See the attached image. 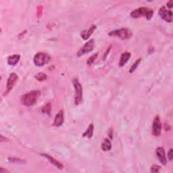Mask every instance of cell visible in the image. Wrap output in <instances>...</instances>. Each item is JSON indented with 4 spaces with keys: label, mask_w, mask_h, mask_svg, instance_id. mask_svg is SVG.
<instances>
[{
    "label": "cell",
    "mask_w": 173,
    "mask_h": 173,
    "mask_svg": "<svg viewBox=\"0 0 173 173\" xmlns=\"http://www.w3.org/2000/svg\"><path fill=\"white\" fill-rule=\"evenodd\" d=\"M41 96V91L39 90H34L30 92L24 94L20 98L21 104L25 106H32L35 104Z\"/></svg>",
    "instance_id": "6da1fadb"
},
{
    "label": "cell",
    "mask_w": 173,
    "mask_h": 173,
    "mask_svg": "<svg viewBox=\"0 0 173 173\" xmlns=\"http://www.w3.org/2000/svg\"><path fill=\"white\" fill-rule=\"evenodd\" d=\"M154 14V10L146 7H141L136 10H134L131 13V16L133 18H138L140 17H145L148 20L151 19Z\"/></svg>",
    "instance_id": "7a4b0ae2"
},
{
    "label": "cell",
    "mask_w": 173,
    "mask_h": 173,
    "mask_svg": "<svg viewBox=\"0 0 173 173\" xmlns=\"http://www.w3.org/2000/svg\"><path fill=\"white\" fill-rule=\"evenodd\" d=\"M73 83L74 89V92H75L74 93V104L76 106H78V105H79L83 102V87L80 83L79 81L77 78H74L73 79Z\"/></svg>",
    "instance_id": "3957f363"
},
{
    "label": "cell",
    "mask_w": 173,
    "mask_h": 173,
    "mask_svg": "<svg viewBox=\"0 0 173 173\" xmlns=\"http://www.w3.org/2000/svg\"><path fill=\"white\" fill-rule=\"evenodd\" d=\"M109 35L112 37H117L122 40H126L131 38L132 36H133V33L130 29L127 28H123L112 30V31L109 33Z\"/></svg>",
    "instance_id": "277c9868"
},
{
    "label": "cell",
    "mask_w": 173,
    "mask_h": 173,
    "mask_svg": "<svg viewBox=\"0 0 173 173\" xmlns=\"http://www.w3.org/2000/svg\"><path fill=\"white\" fill-rule=\"evenodd\" d=\"M51 60V57L48 53L39 52L35 54L33 58V62L37 66H43L45 65Z\"/></svg>",
    "instance_id": "5b68a950"
},
{
    "label": "cell",
    "mask_w": 173,
    "mask_h": 173,
    "mask_svg": "<svg viewBox=\"0 0 173 173\" xmlns=\"http://www.w3.org/2000/svg\"><path fill=\"white\" fill-rule=\"evenodd\" d=\"M18 80V77L16 73H11L7 81V84H6V87L5 92L3 93V96H7L10 91H11L13 88L14 87L16 84L17 83V81Z\"/></svg>",
    "instance_id": "8992f818"
},
{
    "label": "cell",
    "mask_w": 173,
    "mask_h": 173,
    "mask_svg": "<svg viewBox=\"0 0 173 173\" xmlns=\"http://www.w3.org/2000/svg\"><path fill=\"white\" fill-rule=\"evenodd\" d=\"M94 47H95V40L93 39L89 40L79 51H78V52L77 53V56L81 57L85 55V54L92 52L94 49Z\"/></svg>",
    "instance_id": "52a82bcc"
},
{
    "label": "cell",
    "mask_w": 173,
    "mask_h": 173,
    "mask_svg": "<svg viewBox=\"0 0 173 173\" xmlns=\"http://www.w3.org/2000/svg\"><path fill=\"white\" fill-rule=\"evenodd\" d=\"M161 18L167 22H172V12L171 10H168L164 6L160 8L158 12Z\"/></svg>",
    "instance_id": "ba28073f"
},
{
    "label": "cell",
    "mask_w": 173,
    "mask_h": 173,
    "mask_svg": "<svg viewBox=\"0 0 173 173\" xmlns=\"http://www.w3.org/2000/svg\"><path fill=\"white\" fill-rule=\"evenodd\" d=\"M162 133V123L159 116L155 117L152 124V133L155 137H159Z\"/></svg>",
    "instance_id": "9c48e42d"
},
{
    "label": "cell",
    "mask_w": 173,
    "mask_h": 173,
    "mask_svg": "<svg viewBox=\"0 0 173 173\" xmlns=\"http://www.w3.org/2000/svg\"><path fill=\"white\" fill-rule=\"evenodd\" d=\"M41 155H42L43 157L47 159V160H48L51 164H53V166H55V167L57 169H59V170H62V169L64 168V165L59 161H57L56 159L53 158L52 155H50L47 154H45V153L41 154Z\"/></svg>",
    "instance_id": "30bf717a"
},
{
    "label": "cell",
    "mask_w": 173,
    "mask_h": 173,
    "mask_svg": "<svg viewBox=\"0 0 173 173\" xmlns=\"http://www.w3.org/2000/svg\"><path fill=\"white\" fill-rule=\"evenodd\" d=\"M156 155L158 158L159 161L162 165H167V159L166 157V152L164 147H159L156 149Z\"/></svg>",
    "instance_id": "8fae6325"
},
{
    "label": "cell",
    "mask_w": 173,
    "mask_h": 173,
    "mask_svg": "<svg viewBox=\"0 0 173 173\" xmlns=\"http://www.w3.org/2000/svg\"><path fill=\"white\" fill-rule=\"evenodd\" d=\"M96 29H97L96 25H92L89 29L87 30H84L82 32H81V37H82L84 40H87L91 37V35L93 33L95 30H96Z\"/></svg>",
    "instance_id": "7c38bea8"
},
{
    "label": "cell",
    "mask_w": 173,
    "mask_h": 173,
    "mask_svg": "<svg viewBox=\"0 0 173 173\" xmlns=\"http://www.w3.org/2000/svg\"><path fill=\"white\" fill-rule=\"evenodd\" d=\"M64 111L62 110H60L57 113L53 124V126L55 127H60L61 125L64 123Z\"/></svg>",
    "instance_id": "4fadbf2b"
},
{
    "label": "cell",
    "mask_w": 173,
    "mask_h": 173,
    "mask_svg": "<svg viewBox=\"0 0 173 173\" xmlns=\"http://www.w3.org/2000/svg\"><path fill=\"white\" fill-rule=\"evenodd\" d=\"M131 53L128 52H125L122 53L119 60V66L121 67L124 66L125 64L127 63L128 60L131 58Z\"/></svg>",
    "instance_id": "5bb4252c"
},
{
    "label": "cell",
    "mask_w": 173,
    "mask_h": 173,
    "mask_svg": "<svg viewBox=\"0 0 173 173\" xmlns=\"http://www.w3.org/2000/svg\"><path fill=\"white\" fill-rule=\"evenodd\" d=\"M20 59V56L19 54H14L11 56L8 57V64L10 66H15L16 65Z\"/></svg>",
    "instance_id": "9a60e30c"
},
{
    "label": "cell",
    "mask_w": 173,
    "mask_h": 173,
    "mask_svg": "<svg viewBox=\"0 0 173 173\" xmlns=\"http://www.w3.org/2000/svg\"><path fill=\"white\" fill-rule=\"evenodd\" d=\"M93 131H94V125L93 123H91L89 124V126L88 127L87 129L83 133V137L88 138V139H91L93 137Z\"/></svg>",
    "instance_id": "2e32d148"
},
{
    "label": "cell",
    "mask_w": 173,
    "mask_h": 173,
    "mask_svg": "<svg viewBox=\"0 0 173 173\" xmlns=\"http://www.w3.org/2000/svg\"><path fill=\"white\" fill-rule=\"evenodd\" d=\"M112 146V143H111L110 140H109V139L106 138V139H104L103 143L101 144V148L103 151H108L111 150Z\"/></svg>",
    "instance_id": "e0dca14e"
},
{
    "label": "cell",
    "mask_w": 173,
    "mask_h": 173,
    "mask_svg": "<svg viewBox=\"0 0 173 173\" xmlns=\"http://www.w3.org/2000/svg\"><path fill=\"white\" fill-rule=\"evenodd\" d=\"M41 112L43 113L50 116L51 112H52V104L51 103H47L45 106H43L41 108Z\"/></svg>",
    "instance_id": "ac0fdd59"
},
{
    "label": "cell",
    "mask_w": 173,
    "mask_h": 173,
    "mask_svg": "<svg viewBox=\"0 0 173 173\" xmlns=\"http://www.w3.org/2000/svg\"><path fill=\"white\" fill-rule=\"evenodd\" d=\"M35 79L38 81H40V82H42V81H45L47 79V76L45 73H37V74H35Z\"/></svg>",
    "instance_id": "d6986e66"
},
{
    "label": "cell",
    "mask_w": 173,
    "mask_h": 173,
    "mask_svg": "<svg viewBox=\"0 0 173 173\" xmlns=\"http://www.w3.org/2000/svg\"><path fill=\"white\" fill-rule=\"evenodd\" d=\"M141 58H139L136 61H135V62L133 64V65H132L131 67L130 68L129 73H133L134 71L137 69V68L138 67L139 65H140V64L141 63Z\"/></svg>",
    "instance_id": "ffe728a7"
},
{
    "label": "cell",
    "mask_w": 173,
    "mask_h": 173,
    "mask_svg": "<svg viewBox=\"0 0 173 173\" xmlns=\"http://www.w3.org/2000/svg\"><path fill=\"white\" fill-rule=\"evenodd\" d=\"M97 56H98V53H95L93 55L90 56L89 57V59H88L87 61V65H89V66L91 65V64H92L95 62V61H96Z\"/></svg>",
    "instance_id": "44dd1931"
},
{
    "label": "cell",
    "mask_w": 173,
    "mask_h": 173,
    "mask_svg": "<svg viewBox=\"0 0 173 173\" xmlns=\"http://www.w3.org/2000/svg\"><path fill=\"white\" fill-rule=\"evenodd\" d=\"M8 160L10 162H12V163H19V164L25 163V160H22V159L18 158H9Z\"/></svg>",
    "instance_id": "7402d4cb"
},
{
    "label": "cell",
    "mask_w": 173,
    "mask_h": 173,
    "mask_svg": "<svg viewBox=\"0 0 173 173\" xmlns=\"http://www.w3.org/2000/svg\"><path fill=\"white\" fill-rule=\"evenodd\" d=\"M160 169H161V167H160V166L154 164L151 167V172H158L160 171Z\"/></svg>",
    "instance_id": "603a6c76"
},
{
    "label": "cell",
    "mask_w": 173,
    "mask_h": 173,
    "mask_svg": "<svg viewBox=\"0 0 173 173\" xmlns=\"http://www.w3.org/2000/svg\"><path fill=\"white\" fill-rule=\"evenodd\" d=\"M168 158L171 162L173 160V150L172 148H171L168 151Z\"/></svg>",
    "instance_id": "cb8c5ba5"
},
{
    "label": "cell",
    "mask_w": 173,
    "mask_h": 173,
    "mask_svg": "<svg viewBox=\"0 0 173 173\" xmlns=\"http://www.w3.org/2000/svg\"><path fill=\"white\" fill-rule=\"evenodd\" d=\"M167 7H168V8H172V7L173 6V2L172 1H169L167 3Z\"/></svg>",
    "instance_id": "d4e9b609"
},
{
    "label": "cell",
    "mask_w": 173,
    "mask_h": 173,
    "mask_svg": "<svg viewBox=\"0 0 173 173\" xmlns=\"http://www.w3.org/2000/svg\"><path fill=\"white\" fill-rule=\"evenodd\" d=\"M5 172H9V171L6 170V169H3V168L2 167L0 168V173H5Z\"/></svg>",
    "instance_id": "484cf974"
},
{
    "label": "cell",
    "mask_w": 173,
    "mask_h": 173,
    "mask_svg": "<svg viewBox=\"0 0 173 173\" xmlns=\"http://www.w3.org/2000/svg\"><path fill=\"white\" fill-rule=\"evenodd\" d=\"M108 135H110V139L112 140V129L110 130V133H108Z\"/></svg>",
    "instance_id": "4316f807"
},
{
    "label": "cell",
    "mask_w": 173,
    "mask_h": 173,
    "mask_svg": "<svg viewBox=\"0 0 173 173\" xmlns=\"http://www.w3.org/2000/svg\"><path fill=\"white\" fill-rule=\"evenodd\" d=\"M5 140H8V139H5ZM1 142H3V135H1Z\"/></svg>",
    "instance_id": "83f0119b"
}]
</instances>
